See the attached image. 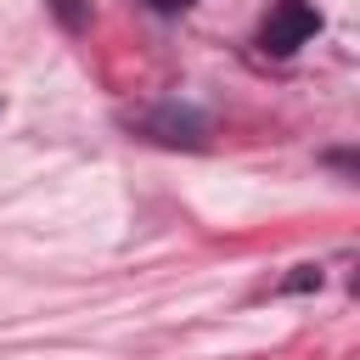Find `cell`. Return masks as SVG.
I'll list each match as a JSON object with an SVG mask.
<instances>
[{"mask_svg": "<svg viewBox=\"0 0 360 360\" xmlns=\"http://www.w3.org/2000/svg\"><path fill=\"white\" fill-rule=\"evenodd\" d=\"M309 34H321L315 6H304V0H276L270 22L259 28V45H264L270 56H287V51H292V45H304Z\"/></svg>", "mask_w": 360, "mask_h": 360, "instance_id": "1", "label": "cell"}, {"mask_svg": "<svg viewBox=\"0 0 360 360\" xmlns=\"http://www.w3.org/2000/svg\"><path fill=\"white\" fill-rule=\"evenodd\" d=\"M152 6H158V11H186L191 0H152Z\"/></svg>", "mask_w": 360, "mask_h": 360, "instance_id": "2", "label": "cell"}]
</instances>
